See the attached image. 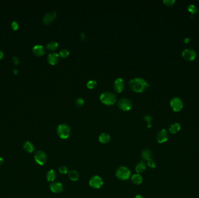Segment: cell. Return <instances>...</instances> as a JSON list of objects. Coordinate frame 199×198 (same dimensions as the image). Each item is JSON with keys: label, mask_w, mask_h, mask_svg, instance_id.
Masks as SVG:
<instances>
[{"label": "cell", "mask_w": 199, "mask_h": 198, "mask_svg": "<svg viewBox=\"0 0 199 198\" xmlns=\"http://www.w3.org/2000/svg\"><path fill=\"white\" fill-rule=\"evenodd\" d=\"M129 85L130 89L137 93H142L144 92L147 88L150 86L145 79L140 77H137L130 80Z\"/></svg>", "instance_id": "1"}, {"label": "cell", "mask_w": 199, "mask_h": 198, "mask_svg": "<svg viewBox=\"0 0 199 198\" xmlns=\"http://www.w3.org/2000/svg\"><path fill=\"white\" fill-rule=\"evenodd\" d=\"M100 101L106 105H112L116 101V95L111 92H104L100 96Z\"/></svg>", "instance_id": "2"}, {"label": "cell", "mask_w": 199, "mask_h": 198, "mask_svg": "<svg viewBox=\"0 0 199 198\" xmlns=\"http://www.w3.org/2000/svg\"><path fill=\"white\" fill-rule=\"evenodd\" d=\"M71 128L66 124L60 125L57 128V134L63 139L68 138L71 135Z\"/></svg>", "instance_id": "3"}, {"label": "cell", "mask_w": 199, "mask_h": 198, "mask_svg": "<svg viewBox=\"0 0 199 198\" xmlns=\"http://www.w3.org/2000/svg\"><path fill=\"white\" fill-rule=\"evenodd\" d=\"M130 171L127 167L121 166L119 167L116 171V176L121 180H127L130 177Z\"/></svg>", "instance_id": "4"}, {"label": "cell", "mask_w": 199, "mask_h": 198, "mask_svg": "<svg viewBox=\"0 0 199 198\" xmlns=\"http://www.w3.org/2000/svg\"><path fill=\"white\" fill-rule=\"evenodd\" d=\"M117 105L119 109L124 111H129L132 108V103L131 101L128 98H121L118 100Z\"/></svg>", "instance_id": "5"}, {"label": "cell", "mask_w": 199, "mask_h": 198, "mask_svg": "<svg viewBox=\"0 0 199 198\" xmlns=\"http://www.w3.org/2000/svg\"><path fill=\"white\" fill-rule=\"evenodd\" d=\"M170 106L175 112H179L183 108V102L181 99L178 97L174 98L170 102Z\"/></svg>", "instance_id": "6"}, {"label": "cell", "mask_w": 199, "mask_h": 198, "mask_svg": "<svg viewBox=\"0 0 199 198\" xmlns=\"http://www.w3.org/2000/svg\"><path fill=\"white\" fill-rule=\"evenodd\" d=\"M103 180L98 176H94L90 178L89 181V185L91 187L95 189H99L103 185Z\"/></svg>", "instance_id": "7"}, {"label": "cell", "mask_w": 199, "mask_h": 198, "mask_svg": "<svg viewBox=\"0 0 199 198\" xmlns=\"http://www.w3.org/2000/svg\"><path fill=\"white\" fill-rule=\"evenodd\" d=\"M34 159L35 161L38 163L39 165L42 166L44 165L47 162V155L45 153L42 151H38L34 155Z\"/></svg>", "instance_id": "8"}, {"label": "cell", "mask_w": 199, "mask_h": 198, "mask_svg": "<svg viewBox=\"0 0 199 198\" xmlns=\"http://www.w3.org/2000/svg\"><path fill=\"white\" fill-rule=\"evenodd\" d=\"M183 58L189 61H193L196 57V53L192 49H186L182 52Z\"/></svg>", "instance_id": "9"}, {"label": "cell", "mask_w": 199, "mask_h": 198, "mask_svg": "<svg viewBox=\"0 0 199 198\" xmlns=\"http://www.w3.org/2000/svg\"><path fill=\"white\" fill-rule=\"evenodd\" d=\"M124 80L122 78L116 79L114 83V89L117 93H121L124 88Z\"/></svg>", "instance_id": "10"}, {"label": "cell", "mask_w": 199, "mask_h": 198, "mask_svg": "<svg viewBox=\"0 0 199 198\" xmlns=\"http://www.w3.org/2000/svg\"><path fill=\"white\" fill-rule=\"evenodd\" d=\"M168 133L167 131L165 129H162L160 130L158 133H157L156 138H157V141L158 143L162 144L165 142L168 139Z\"/></svg>", "instance_id": "11"}, {"label": "cell", "mask_w": 199, "mask_h": 198, "mask_svg": "<svg viewBox=\"0 0 199 198\" xmlns=\"http://www.w3.org/2000/svg\"><path fill=\"white\" fill-rule=\"evenodd\" d=\"M55 18L56 13L54 10H53L51 12H48L44 15L42 22L45 24H48L51 23L52 21H54Z\"/></svg>", "instance_id": "12"}, {"label": "cell", "mask_w": 199, "mask_h": 198, "mask_svg": "<svg viewBox=\"0 0 199 198\" xmlns=\"http://www.w3.org/2000/svg\"><path fill=\"white\" fill-rule=\"evenodd\" d=\"M60 55L58 53L55 52L50 53L47 57V60L48 63L51 65H55L59 62Z\"/></svg>", "instance_id": "13"}, {"label": "cell", "mask_w": 199, "mask_h": 198, "mask_svg": "<svg viewBox=\"0 0 199 198\" xmlns=\"http://www.w3.org/2000/svg\"><path fill=\"white\" fill-rule=\"evenodd\" d=\"M32 51L33 53L38 56H42L45 52L44 47L42 45H36L32 48Z\"/></svg>", "instance_id": "14"}, {"label": "cell", "mask_w": 199, "mask_h": 198, "mask_svg": "<svg viewBox=\"0 0 199 198\" xmlns=\"http://www.w3.org/2000/svg\"><path fill=\"white\" fill-rule=\"evenodd\" d=\"M50 190L54 193H60L62 192L63 189V185L59 182H52L50 185Z\"/></svg>", "instance_id": "15"}, {"label": "cell", "mask_w": 199, "mask_h": 198, "mask_svg": "<svg viewBox=\"0 0 199 198\" xmlns=\"http://www.w3.org/2000/svg\"><path fill=\"white\" fill-rule=\"evenodd\" d=\"M181 129V125L178 123H174L169 127V131L172 134H176Z\"/></svg>", "instance_id": "16"}, {"label": "cell", "mask_w": 199, "mask_h": 198, "mask_svg": "<svg viewBox=\"0 0 199 198\" xmlns=\"http://www.w3.org/2000/svg\"><path fill=\"white\" fill-rule=\"evenodd\" d=\"M146 168V164L143 160H142L137 164L135 167V170L138 173H142L145 171Z\"/></svg>", "instance_id": "17"}, {"label": "cell", "mask_w": 199, "mask_h": 198, "mask_svg": "<svg viewBox=\"0 0 199 198\" xmlns=\"http://www.w3.org/2000/svg\"><path fill=\"white\" fill-rule=\"evenodd\" d=\"M23 148L24 150L26 152H28V153H32L34 151V147L33 144L32 143H31V142H29V141L25 142L23 144Z\"/></svg>", "instance_id": "18"}, {"label": "cell", "mask_w": 199, "mask_h": 198, "mask_svg": "<svg viewBox=\"0 0 199 198\" xmlns=\"http://www.w3.org/2000/svg\"><path fill=\"white\" fill-rule=\"evenodd\" d=\"M98 140L102 144H107L110 141V136L107 133H101L98 137Z\"/></svg>", "instance_id": "19"}, {"label": "cell", "mask_w": 199, "mask_h": 198, "mask_svg": "<svg viewBox=\"0 0 199 198\" xmlns=\"http://www.w3.org/2000/svg\"><path fill=\"white\" fill-rule=\"evenodd\" d=\"M132 181L134 184L140 185L143 181V177L139 174H135L131 178Z\"/></svg>", "instance_id": "20"}, {"label": "cell", "mask_w": 199, "mask_h": 198, "mask_svg": "<svg viewBox=\"0 0 199 198\" xmlns=\"http://www.w3.org/2000/svg\"><path fill=\"white\" fill-rule=\"evenodd\" d=\"M152 156V152L149 149H145L142 152V157L145 160H148L149 159H151Z\"/></svg>", "instance_id": "21"}, {"label": "cell", "mask_w": 199, "mask_h": 198, "mask_svg": "<svg viewBox=\"0 0 199 198\" xmlns=\"http://www.w3.org/2000/svg\"><path fill=\"white\" fill-rule=\"evenodd\" d=\"M57 177V173L54 170H50L47 174V179L48 181H54Z\"/></svg>", "instance_id": "22"}, {"label": "cell", "mask_w": 199, "mask_h": 198, "mask_svg": "<svg viewBox=\"0 0 199 198\" xmlns=\"http://www.w3.org/2000/svg\"><path fill=\"white\" fill-rule=\"evenodd\" d=\"M68 174H69V178L73 181H77L79 178V173L75 171V170H71L68 172Z\"/></svg>", "instance_id": "23"}, {"label": "cell", "mask_w": 199, "mask_h": 198, "mask_svg": "<svg viewBox=\"0 0 199 198\" xmlns=\"http://www.w3.org/2000/svg\"><path fill=\"white\" fill-rule=\"evenodd\" d=\"M58 47V42L54 41L52 42H49L47 45V48L49 50V51H55V50L57 49V48Z\"/></svg>", "instance_id": "24"}, {"label": "cell", "mask_w": 199, "mask_h": 198, "mask_svg": "<svg viewBox=\"0 0 199 198\" xmlns=\"http://www.w3.org/2000/svg\"><path fill=\"white\" fill-rule=\"evenodd\" d=\"M188 10L192 13V18L193 17V15H194L195 13H196L198 12V8L197 7L194 5L193 4H190L189 5L188 7Z\"/></svg>", "instance_id": "25"}, {"label": "cell", "mask_w": 199, "mask_h": 198, "mask_svg": "<svg viewBox=\"0 0 199 198\" xmlns=\"http://www.w3.org/2000/svg\"><path fill=\"white\" fill-rule=\"evenodd\" d=\"M84 104V101L82 98L78 97L77 99L75 100V104L78 107V108H81L83 106Z\"/></svg>", "instance_id": "26"}, {"label": "cell", "mask_w": 199, "mask_h": 198, "mask_svg": "<svg viewBox=\"0 0 199 198\" xmlns=\"http://www.w3.org/2000/svg\"><path fill=\"white\" fill-rule=\"evenodd\" d=\"M69 51L66 49L61 50L59 53L60 56L61 57V58H63L68 57L69 56Z\"/></svg>", "instance_id": "27"}, {"label": "cell", "mask_w": 199, "mask_h": 198, "mask_svg": "<svg viewBox=\"0 0 199 198\" xmlns=\"http://www.w3.org/2000/svg\"><path fill=\"white\" fill-rule=\"evenodd\" d=\"M144 120L147 122L148 125H147V127L148 128H151V122L153 120V117L151 116L150 115H146L144 116Z\"/></svg>", "instance_id": "28"}, {"label": "cell", "mask_w": 199, "mask_h": 198, "mask_svg": "<svg viewBox=\"0 0 199 198\" xmlns=\"http://www.w3.org/2000/svg\"><path fill=\"white\" fill-rule=\"evenodd\" d=\"M97 85V82L95 80H90L87 83V87L89 89H93Z\"/></svg>", "instance_id": "29"}, {"label": "cell", "mask_w": 199, "mask_h": 198, "mask_svg": "<svg viewBox=\"0 0 199 198\" xmlns=\"http://www.w3.org/2000/svg\"><path fill=\"white\" fill-rule=\"evenodd\" d=\"M147 165L150 168H154L156 166V162L153 159H150L148 160H147Z\"/></svg>", "instance_id": "30"}, {"label": "cell", "mask_w": 199, "mask_h": 198, "mask_svg": "<svg viewBox=\"0 0 199 198\" xmlns=\"http://www.w3.org/2000/svg\"><path fill=\"white\" fill-rule=\"evenodd\" d=\"M59 171L61 174H66L68 173V168L66 166H62L59 168Z\"/></svg>", "instance_id": "31"}, {"label": "cell", "mask_w": 199, "mask_h": 198, "mask_svg": "<svg viewBox=\"0 0 199 198\" xmlns=\"http://www.w3.org/2000/svg\"><path fill=\"white\" fill-rule=\"evenodd\" d=\"M163 2L167 6L171 7V6H172L175 4V0H164Z\"/></svg>", "instance_id": "32"}, {"label": "cell", "mask_w": 199, "mask_h": 198, "mask_svg": "<svg viewBox=\"0 0 199 198\" xmlns=\"http://www.w3.org/2000/svg\"><path fill=\"white\" fill-rule=\"evenodd\" d=\"M11 26H12V27L13 30H16L18 29L19 27V24L18 23V22H16V21H13L12 22V24H11Z\"/></svg>", "instance_id": "33"}, {"label": "cell", "mask_w": 199, "mask_h": 198, "mask_svg": "<svg viewBox=\"0 0 199 198\" xmlns=\"http://www.w3.org/2000/svg\"><path fill=\"white\" fill-rule=\"evenodd\" d=\"M12 60H13V63H15V64H18V63H19V58H18V57H16V56H14V57H13V58H12Z\"/></svg>", "instance_id": "34"}, {"label": "cell", "mask_w": 199, "mask_h": 198, "mask_svg": "<svg viewBox=\"0 0 199 198\" xmlns=\"http://www.w3.org/2000/svg\"><path fill=\"white\" fill-rule=\"evenodd\" d=\"M80 39H82V40H85L86 39V35L84 34V33H82L81 34H80Z\"/></svg>", "instance_id": "35"}, {"label": "cell", "mask_w": 199, "mask_h": 198, "mask_svg": "<svg viewBox=\"0 0 199 198\" xmlns=\"http://www.w3.org/2000/svg\"><path fill=\"white\" fill-rule=\"evenodd\" d=\"M3 163H4L3 159L1 157H0V166H1L3 164Z\"/></svg>", "instance_id": "36"}, {"label": "cell", "mask_w": 199, "mask_h": 198, "mask_svg": "<svg viewBox=\"0 0 199 198\" xmlns=\"http://www.w3.org/2000/svg\"><path fill=\"white\" fill-rule=\"evenodd\" d=\"M4 56V53L2 52L1 51H0V59H1Z\"/></svg>", "instance_id": "37"}, {"label": "cell", "mask_w": 199, "mask_h": 198, "mask_svg": "<svg viewBox=\"0 0 199 198\" xmlns=\"http://www.w3.org/2000/svg\"><path fill=\"white\" fill-rule=\"evenodd\" d=\"M189 41H190V39H189V38H186V39H185V40H184V42H185V43H188V42H189Z\"/></svg>", "instance_id": "38"}, {"label": "cell", "mask_w": 199, "mask_h": 198, "mask_svg": "<svg viewBox=\"0 0 199 198\" xmlns=\"http://www.w3.org/2000/svg\"><path fill=\"white\" fill-rule=\"evenodd\" d=\"M135 198H144L142 195H136V197H135Z\"/></svg>", "instance_id": "39"}, {"label": "cell", "mask_w": 199, "mask_h": 198, "mask_svg": "<svg viewBox=\"0 0 199 198\" xmlns=\"http://www.w3.org/2000/svg\"><path fill=\"white\" fill-rule=\"evenodd\" d=\"M13 73H15V74H16V73H17V72H18V70H17V69H13Z\"/></svg>", "instance_id": "40"}]
</instances>
